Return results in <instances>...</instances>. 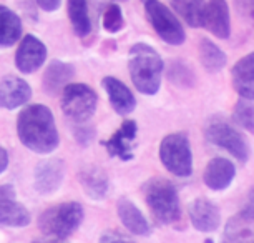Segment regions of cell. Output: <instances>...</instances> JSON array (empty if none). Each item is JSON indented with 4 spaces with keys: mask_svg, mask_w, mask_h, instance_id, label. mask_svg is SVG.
<instances>
[{
    "mask_svg": "<svg viewBox=\"0 0 254 243\" xmlns=\"http://www.w3.org/2000/svg\"><path fill=\"white\" fill-rule=\"evenodd\" d=\"M145 12L148 22L155 28V32L160 35L161 40H165L170 45H181L186 39V33L181 27L178 17L168 8L165 3L158 0H146Z\"/></svg>",
    "mask_w": 254,
    "mask_h": 243,
    "instance_id": "obj_7",
    "label": "cell"
},
{
    "mask_svg": "<svg viewBox=\"0 0 254 243\" xmlns=\"http://www.w3.org/2000/svg\"><path fill=\"white\" fill-rule=\"evenodd\" d=\"M199 60L209 74H214L224 69L228 57L216 44H213L209 39H203L199 42Z\"/></svg>",
    "mask_w": 254,
    "mask_h": 243,
    "instance_id": "obj_24",
    "label": "cell"
},
{
    "mask_svg": "<svg viewBox=\"0 0 254 243\" xmlns=\"http://www.w3.org/2000/svg\"><path fill=\"white\" fill-rule=\"evenodd\" d=\"M68 15L76 35L87 37L92 30V20L88 15L87 0H68Z\"/></svg>",
    "mask_w": 254,
    "mask_h": 243,
    "instance_id": "obj_25",
    "label": "cell"
},
{
    "mask_svg": "<svg viewBox=\"0 0 254 243\" xmlns=\"http://www.w3.org/2000/svg\"><path fill=\"white\" fill-rule=\"evenodd\" d=\"M8 165V155H7V150L3 149V147H0V173L2 171H5Z\"/></svg>",
    "mask_w": 254,
    "mask_h": 243,
    "instance_id": "obj_34",
    "label": "cell"
},
{
    "mask_svg": "<svg viewBox=\"0 0 254 243\" xmlns=\"http://www.w3.org/2000/svg\"><path fill=\"white\" fill-rule=\"evenodd\" d=\"M18 138L27 149L37 154H50L60 144L54 115L45 105H30L18 115Z\"/></svg>",
    "mask_w": 254,
    "mask_h": 243,
    "instance_id": "obj_1",
    "label": "cell"
},
{
    "mask_svg": "<svg viewBox=\"0 0 254 243\" xmlns=\"http://www.w3.org/2000/svg\"><path fill=\"white\" fill-rule=\"evenodd\" d=\"M234 8L243 18L254 20V0H234Z\"/></svg>",
    "mask_w": 254,
    "mask_h": 243,
    "instance_id": "obj_30",
    "label": "cell"
},
{
    "mask_svg": "<svg viewBox=\"0 0 254 243\" xmlns=\"http://www.w3.org/2000/svg\"><path fill=\"white\" fill-rule=\"evenodd\" d=\"M32 97V88L25 80L18 77H5L0 80V107L17 108L27 103Z\"/></svg>",
    "mask_w": 254,
    "mask_h": 243,
    "instance_id": "obj_17",
    "label": "cell"
},
{
    "mask_svg": "<svg viewBox=\"0 0 254 243\" xmlns=\"http://www.w3.org/2000/svg\"><path fill=\"white\" fill-rule=\"evenodd\" d=\"M160 160L168 171L186 178L193 173V154L185 133H170L160 144Z\"/></svg>",
    "mask_w": 254,
    "mask_h": 243,
    "instance_id": "obj_6",
    "label": "cell"
},
{
    "mask_svg": "<svg viewBox=\"0 0 254 243\" xmlns=\"http://www.w3.org/2000/svg\"><path fill=\"white\" fill-rule=\"evenodd\" d=\"M102 242H123V240H130V237L127 235H118V233H105V235L100 238Z\"/></svg>",
    "mask_w": 254,
    "mask_h": 243,
    "instance_id": "obj_33",
    "label": "cell"
},
{
    "mask_svg": "<svg viewBox=\"0 0 254 243\" xmlns=\"http://www.w3.org/2000/svg\"><path fill=\"white\" fill-rule=\"evenodd\" d=\"M118 2H125V0H118Z\"/></svg>",
    "mask_w": 254,
    "mask_h": 243,
    "instance_id": "obj_35",
    "label": "cell"
},
{
    "mask_svg": "<svg viewBox=\"0 0 254 243\" xmlns=\"http://www.w3.org/2000/svg\"><path fill=\"white\" fill-rule=\"evenodd\" d=\"M47 59V47L37 37L27 35L18 45L15 65L22 74H32L44 65Z\"/></svg>",
    "mask_w": 254,
    "mask_h": 243,
    "instance_id": "obj_12",
    "label": "cell"
},
{
    "mask_svg": "<svg viewBox=\"0 0 254 243\" xmlns=\"http://www.w3.org/2000/svg\"><path fill=\"white\" fill-rule=\"evenodd\" d=\"M103 87L107 90L110 103H112V107L117 110V113L127 115V113H131L135 110V107H136L135 95L130 92V88L123 82H120V80L115 77H105Z\"/></svg>",
    "mask_w": 254,
    "mask_h": 243,
    "instance_id": "obj_19",
    "label": "cell"
},
{
    "mask_svg": "<svg viewBox=\"0 0 254 243\" xmlns=\"http://www.w3.org/2000/svg\"><path fill=\"white\" fill-rule=\"evenodd\" d=\"M170 3L190 27H201L204 0H170Z\"/></svg>",
    "mask_w": 254,
    "mask_h": 243,
    "instance_id": "obj_26",
    "label": "cell"
},
{
    "mask_svg": "<svg viewBox=\"0 0 254 243\" xmlns=\"http://www.w3.org/2000/svg\"><path fill=\"white\" fill-rule=\"evenodd\" d=\"M201 27L221 40H226L231 35V18L226 0H209L208 3H204Z\"/></svg>",
    "mask_w": 254,
    "mask_h": 243,
    "instance_id": "obj_10",
    "label": "cell"
},
{
    "mask_svg": "<svg viewBox=\"0 0 254 243\" xmlns=\"http://www.w3.org/2000/svg\"><path fill=\"white\" fill-rule=\"evenodd\" d=\"M146 205L161 225H171L181 217L180 197L175 185L165 178H151L143 187Z\"/></svg>",
    "mask_w": 254,
    "mask_h": 243,
    "instance_id": "obj_3",
    "label": "cell"
},
{
    "mask_svg": "<svg viewBox=\"0 0 254 243\" xmlns=\"http://www.w3.org/2000/svg\"><path fill=\"white\" fill-rule=\"evenodd\" d=\"M71 79H73V67L59 60L52 62L44 75L45 92L50 95L59 93V90L65 88Z\"/></svg>",
    "mask_w": 254,
    "mask_h": 243,
    "instance_id": "obj_21",
    "label": "cell"
},
{
    "mask_svg": "<svg viewBox=\"0 0 254 243\" xmlns=\"http://www.w3.org/2000/svg\"><path fill=\"white\" fill-rule=\"evenodd\" d=\"M81 220H83L81 205L76 202H65L42 213L38 218V228L47 237L65 240L80 227Z\"/></svg>",
    "mask_w": 254,
    "mask_h": 243,
    "instance_id": "obj_4",
    "label": "cell"
},
{
    "mask_svg": "<svg viewBox=\"0 0 254 243\" xmlns=\"http://www.w3.org/2000/svg\"><path fill=\"white\" fill-rule=\"evenodd\" d=\"M62 110L75 122H87L97 110V93L88 85L68 83L62 95Z\"/></svg>",
    "mask_w": 254,
    "mask_h": 243,
    "instance_id": "obj_8",
    "label": "cell"
},
{
    "mask_svg": "<svg viewBox=\"0 0 254 243\" xmlns=\"http://www.w3.org/2000/svg\"><path fill=\"white\" fill-rule=\"evenodd\" d=\"M204 137L214 147L224 149L241 163L249 159V144L223 115H214L204 123Z\"/></svg>",
    "mask_w": 254,
    "mask_h": 243,
    "instance_id": "obj_5",
    "label": "cell"
},
{
    "mask_svg": "<svg viewBox=\"0 0 254 243\" xmlns=\"http://www.w3.org/2000/svg\"><path fill=\"white\" fill-rule=\"evenodd\" d=\"M75 135H76V140H78L81 145H87V144L92 142L93 130H92V128H88V127H81V128H78V130L75 132Z\"/></svg>",
    "mask_w": 254,
    "mask_h": 243,
    "instance_id": "obj_31",
    "label": "cell"
},
{
    "mask_svg": "<svg viewBox=\"0 0 254 243\" xmlns=\"http://www.w3.org/2000/svg\"><path fill=\"white\" fill-rule=\"evenodd\" d=\"M22 33V22L10 8L0 5V47H10Z\"/></svg>",
    "mask_w": 254,
    "mask_h": 243,
    "instance_id": "obj_23",
    "label": "cell"
},
{
    "mask_svg": "<svg viewBox=\"0 0 254 243\" xmlns=\"http://www.w3.org/2000/svg\"><path fill=\"white\" fill-rule=\"evenodd\" d=\"M130 77L138 92L145 95H155L161 87V75L165 64L160 54L153 47L143 44H135L130 50L128 60Z\"/></svg>",
    "mask_w": 254,
    "mask_h": 243,
    "instance_id": "obj_2",
    "label": "cell"
},
{
    "mask_svg": "<svg viewBox=\"0 0 254 243\" xmlns=\"http://www.w3.org/2000/svg\"><path fill=\"white\" fill-rule=\"evenodd\" d=\"M233 87L241 98L254 100V52L239 59L231 69Z\"/></svg>",
    "mask_w": 254,
    "mask_h": 243,
    "instance_id": "obj_16",
    "label": "cell"
},
{
    "mask_svg": "<svg viewBox=\"0 0 254 243\" xmlns=\"http://www.w3.org/2000/svg\"><path fill=\"white\" fill-rule=\"evenodd\" d=\"M145 2H146V0H145Z\"/></svg>",
    "mask_w": 254,
    "mask_h": 243,
    "instance_id": "obj_36",
    "label": "cell"
},
{
    "mask_svg": "<svg viewBox=\"0 0 254 243\" xmlns=\"http://www.w3.org/2000/svg\"><path fill=\"white\" fill-rule=\"evenodd\" d=\"M80 183L83 187V192L88 195L90 198L100 200L107 195L108 190V178L103 170L95 168V166H88V168L80 171Z\"/></svg>",
    "mask_w": 254,
    "mask_h": 243,
    "instance_id": "obj_22",
    "label": "cell"
},
{
    "mask_svg": "<svg viewBox=\"0 0 254 243\" xmlns=\"http://www.w3.org/2000/svg\"><path fill=\"white\" fill-rule=\"evenodd\" d=\"M190 220L198 232H216L221 223V212L208 198H196L190 203Z\"/></svg>",
    "mask_w": 254,
    "mask_h": 243,
    "instance_id": "obj_13",
    "label": "cell"
},
{
    "mask_svg": "<svg viewBox=\"0 0 254 243\" xmlns=\"http://www.w3.org/2000/svg\"><path fill=\"white\" fill-rule=\"evenodd\" d=\"M224 242L254 240V188L248 193L246 203L236 215L231 217L224 227Z\"/></svg>",
    "mask_w": 254,
    "mask_h": 243,
    "instance_id": "obj_9",
    "label": "cell"
},
{
    "mask_svg": "<svg viewBox=\"0 0 254 243\" xmlns=\"http://www.w3.org/2000/svg\"><path fill=\"white\" fill-rule=\"evenodd\" d=\"M30 223V213L20 202L15 200V190L12 185L0 187V225L25 227Z\"/></svg>",
    "mask_w": 254,
    "mask_h": 243,
    "instance_id": "obj_11",
    "label": "cell"
},
{
    "mask_svg": "<svg viewBox=\"0 0 254 243\" xmlns=\"http://www.w3.org/2000/svg\"><path fill=\"white\" fill-rule=\"evenodd\" d=\"M168 79H170V82L180 85V87H193L196 80L193 70L183 62H173L168 67Z\"/></svg>",
    "mask_w": 254,
    "mask_h": 243,
    "instance_id": "obj_27",
    "label": "cell"
},
{
    "mask_svg": "<svg viewBox=\"0 0 254 243\" xmlns=\"http://www.w3.org/2000/svg\"><path fill=\"white\" fill-rule=\"evenodd\" d=\"M118 217L122 220L123 227L128 232L133 233L136 237H146L150 235V225H148L146 218L143 217V213L135 207V203L130 202L128 198H120L118 200Z\"/></svg>",
    "mask_w": 254,
    "mask_h": 243,
    "instance_id": "obj_20",
    "label": "cell"
},
{
    "mask_svg": "<svg viewBox=\"0 0 254 243\" xmlns=\"http://www.w3.org/2000/svg\"><path fill=\"white\" fill-rule=\"evenodd\" d=\"M236 177V166L231 160L224 157H216L206 165L203 173V182L208 188L214 192L226 190Z\"/></svg>",
    "mask_w": 254,
    "mask_h": 243,
    "instance_id": "obj_14",
    "label": "cell"
},
{
    "mask_svg": "<svg viewBox=\"0 0 254 243\" xmlns=\"http://www.w3.org/2000/svg\"><path fill=\"white\" fill-rule=\"evenodd\" d=\"M65 177V166L62 160L40 162L35 168V188L38 193L50 195L60 188Z\"/></svg>",
    "mask_w": 254,
    "mask_h": 243,
    "instance_id": "obj_15",
    "label": "cell"
},
{
    "mask_svg": "<svg viewBox=\"0 0 254 243\" xmlns=\"http://www.w3.org/2000/svg\"><path fill=\"white\" fill-rule=\"evenodd\" d=\"M234 122L244 130L254 133V105L251 100L241 98L234 107Z\"/></svg>",
    "mask_w": 254,
    "mask_h": 243,
    "instance_id": "obj_28",
    "label": "cell"
},
{
    "mask_svg": "<svg viewBox=\"0 0 254 243\" xmlns=\"http://www.w3.org/2000/svg\"><path fill=\"white\" fill-rule=\"evenodd\" d=\"M37 3L45 12H54L60 7V0H37Z\"/></svg>",
    "mask_w": 254,
    "mask_h": 243,
    "instance_id": "obj_32",
    "label": "cell"
},
{
    "mask_svg": "<svg viewBox=\"0 0 254 243\" xmlns=\"http://www.w3.org/2000/svg\"><path fill=\"white\" fill-rule=\"evenodd\" d=\"M138 133V127L136 122L133 120H127L123 122V125L120 127V130L117 133H113L110 140L105 142V147L108 150L110 157H118L125 162L133 159V147L131 142L136 138Z\"/></svg>",
    "mask_w": 254,
    "mask_h": 243,
    "instance_id": "obj_18",
    "label": "cell"
},
{
    "mask_svg": "<svg viewBox=\"0 0 254 243\" xmlns=\"http://www.w3.org/2000/svg\"><path fill=\"white\" fill-rule=\"evenodd\" d=\"M103 27L110 33H117L123 28V13L118 3H110L103 13Z\"/></svg>",
    "mask_w": 254,
    "mask_h": 243,
    "instance_id": "obj_29",
    "label": "cell"
}]
</instances>
